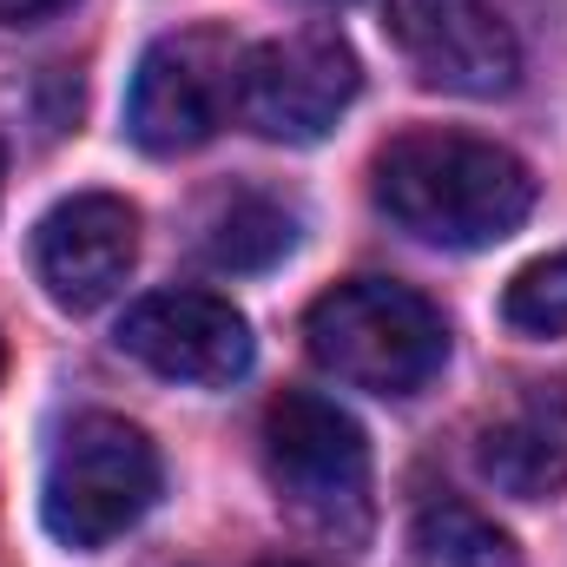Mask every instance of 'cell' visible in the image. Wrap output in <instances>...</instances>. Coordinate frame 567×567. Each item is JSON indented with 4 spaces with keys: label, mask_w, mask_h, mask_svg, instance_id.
I'll return each mask as SVG.
<instances>
[{
    "label": "cell",
    "mask_w": 567,
    "mask_h": 567,
    "mask_svg": "<svg viewBox=\"0 0 567 567\" xmlns=\"http://www.w3.org/2000/svg\"><path fill=\"white\" fill-rule=\"evenodd\" d=\"M377 212L442 251H488L535 212V172L475 133H403L370 165Z\"/></svg>",
    "instance_id": "6da1fadb"
},
{
    "label": "cell",
    "mask_w": 567,
    "mask_h": 567,
    "mask_svg": "<svg viewBox=\"0 0 567 567\" xmlns=\"http://www.w3.org/2000/svg\"><path fill=\"white\" fill-rule=\"evenodd\" d=\"M317 370L370 396H416L449 363V323L423 290L396 278H343L303 310Z\"/></svg>",
    "instance_id": "7a4b0ae2"
},
{
    "label": "cell",
    "mask_w": 567,
    "mask_h": 567,
    "mask_svg": "<svg viewBox=\"0 0 567 567\" xmlns=\"http://www.w3.org/2000/svg\"><path fill=\"white\" fill-rule=\"evenodd\" d=\"M265 475L278 502L323 542L357 548L370 535V442L350 410L317 390H284L265 410Z\"/></svg>",
    "instance_id": "3957f363"
},
{
    "label": "cell",
    "mask_w": 567,
    "mask_h": 567,
    "mask_svg": "<svg viewBox=\"0 0 567 567\" xmlns=\"http://www.w3.org/2000/svg\"><path fill=\"white\" fill-rule=\"evenodd\" d=\"M152 502H158V449L140 423L93 410L60 429V442L47 455V488H40V515H47L53 542L106 548Z\"/></svg>",
    "instance_id": "277c9868"
},
{
    "label": "cell",
    "mask_w": 567,
    "mask_h": 567,
    "mask_svg": "<svg viewBox=\"0 0 567 567\" xmlns=\"http://www.w3.org/2000/svg\"><path fill=\"white\" fill-rule=\"evenodd\" d=\"M238 40L192 27V33H165L152 40L133 73V100H126V133L152 158H178L218 140V126L238 113Z\"/></svg>",
    "instance_id": "5b68a950"
},
{
    "label": "cell",
    "mask_w": 567,
    "mask_h": 567,
    "mask_svg": "<svg viewBox=\"0 0 567 567\" xmlns=\"http://www.w3.org/2000/svg\"><path fill=\"white\" fill-rule=\"evenodd\" d=\"M357 86H363V66L343 33L330 27L278 33V40H258L238 66V120L258 140L317 145L350 113Z\"/></svg>",
    "instance_id": "8992f818"
},
{
    "label": "cell",
    "mask_w": 567,
    "mask_h": 567,
    "mask_svg": "<svg viewBox=\"0 0 567 567\" xmlns=\"http://www.w3.org/2000/svg\"><path fill=\"white\" fill-rule=\"evenodd\" d=\"M383 27L429 93L502 100L522 80V47L495 0H390Z\"/></svg>",
    "instance_id": "52a82bcc"
},
{
    "label": "cell",
    "mask_w": 567,
    "mask_h": 567,
    "mask_svg": "<svg viewBox=\"0 0 567 567\" xmlns=\"http://www.w3.org/2000/svg\"><path fill=\"white\" fill-rule=\"evenodd\" d=\"M120 350L165 383L225 390L251 370V323L218 290H152L120 317Z\"/></svg>",
    "instance_id": "ba28073f"
},
{
    "label": "cell",
    "mask_w": 567,
    "mask_h": 567,
    "mask_svg": "<svg viewBox=\"0 0 567 567\" xmlns=\"http://www.w3.org/2000/svg\"><path fill=\"white\" fill-rule=\"evenodd\" d=\"M133 258H140V212L113 192H80L53 205L33 231V271L47 297L73 317L113 303L120 284L133 278Z\"/></svg>",
    "instance_id": "9c48e42d"
},
{
    "label": "cell",
    "mask_w": 567,
    "mask_h": 567,
    "mask_svg": "<svg viewBox=\"0 0 567 567\" xmlns=\"http://www.w3.org/2000/svg\"><path fill=\"white\" fill-rule=\"evenodd\" d=\"M475 468L515 495L548 502L567 488V377H528L475 435Z\"/></svg>",
    "instance_id": "30bf717a"
},
{
    "label": "cell",
    "mask_w": 567,
    "mask_h": 567,
    "mask_svg": "<svg viewBox=\"0 0 567 567\" xmlns=\"http://www.w3.org/2000/svg\"><path fill=\"white\" fill-rule=\"evenodd\" d=\"M290 245H297V212L251 185L218 192L198 218V251L218 271H271Z\"/></svg>",
    "instance_id": "8fae6325"
},
{
    "label": "cell",
    "mask_w": 567,
    "mask_h": 567,
    "mask_svg": "<svg viewBox=\"0 0 567 567\" xmlns=\"http://www.w3.org/2000/svg\"><path fill=\"white\" fill-rule=\"evenodd\" d=\"M410 567H522V548L462 495H429L410 522Z\"/></svg>",
    "instance_id": "7c38bea8"
},
{
    "label": "cell",
    "mask_w": 567,
    "mask_h": 567,
    "mask_svg": "<svg viewBox=\"0 0 567 567\" xmlns=\"http://www.w3.org/2000/svg\"><path fill=\"white\" fill-rule=\"evenodd\" d=\"M502 317L522 337H567V251L515 271V284L502 290Z\"/></svg>",
    "instance_id": "4fadbf2b"
},
{
    "label": "cell",
    "mask_w": 567,
    "mask_h": 567,
    "mask_svg": "<svg viewBox=\"0 0 567 567\" xmlns=\"http://www.w3.org/2000/svg\"><path fill=\"white\" fill-rule=\"evenodd\" d=\"M60 7L73 0H0V27H33V20H53Z\"/></svg>",
    "instance_id": "5bb4252c"
},
{
    "label": "cell",
    "mask_w": 567,
    "mask_h": 567,
    "mask_svg": "<svg viewBox=\"0 0 567 567\" xmlns=\"http://www.w3.org/2000/svg\"><path fill=\"white\" fill-rule=\"evenodd\" d=\"M258 567H310V561H258Z\"/></svg>",
    "instance_id": "9a60e30c"
},
{
    "label": "cell",
    "mask_w": 567,
    "mask_h": 567,
    "mask_svg": "<svg viewBox=\"0 0 567 567\" xmlns=\"http://www.w3.org/2000/svg\"><path fill=\"white\" fill-rule=\"evenodd\" d=\"M0 178H7V152H0Z\"/></svg>",
    "instance_id": "2e32d148"
},
{
    "label": "cell",
    "mask_w": 567,
    "mask_h": 567,
    "mask_svg": "<svg viewBox=\"0 0 567 567\" xmlns=\"http://www.w3.org/2000/svg\"><path fill=\"white\" fill-rule=\"evenodd\" d=\"M0 370H7V350H0Z\"/></svg>",
    "instance_id": "e0dca14e"
}]
</instances>
